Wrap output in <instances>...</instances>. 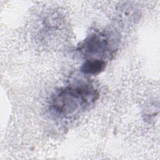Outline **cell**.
Masks as SVG:
<instances>
[{
    "label": "cell",
    "instance_id": "cell-1",
    "mask_svg": "<svg viewBox=\"0 0 160 160\" xmlns=\"http://www.w3.org/2000/svg\"><path fill=\"white\" fill-rule=\"evenodd\" d=\"M98 95L96 89L89 85L66 87L55 95L52 107L59 115H71L93 102Z\"/></svg>",
    "mask_w": 160,
    "mask_h": 160
},
{
    "label": "cell",
    "instance_id": "cell-2",
    "mask_svg": "<svg viewBox=\"0 0 160 160\" xmlns=\"http://www.w3.org/2000/svg\"><path fill=\"white\" fill-rule=\"evenodd\" d=\"M108 48V42L103 35L92 34L84 41L80 50L86 54L94 55L105 52Z\"/></svg>",
    "mask_w": 160,
    "mask_h": 160
},
{
    "label": "cell",
    "instance_id": "cell-3",
    "mask_svg": "<svg viewBox=\"0 0 160 160\" xmlns=\"http://www.w3.org/2000/svg\"><path fill=\"white\" fill-rule=\"evenodd\" d=\"M106 67V62L99 59H87L81 66V71L86 74L95 75L102 71Z\"/></svg>",
    "mask_w": 160,
    "mask_h": 160
}]
</instances>
